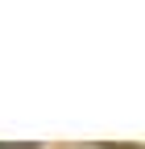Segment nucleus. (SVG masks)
Masks as SVG:
<instances>
[{"label": "nucleus", "instance_id": "f257e3e1", "mask_svg": "<svg viewBox=\"0 0 145 149\" xmlns=\"http://www.w3.org/2000/svg\"><path fill=\"white\" fill-rule=\"evenodd\" d=\"M0 149H38V145H13V141H0Z\"/></svg>", "mask_w": 145, "mask_h": 149}]
</instances>
